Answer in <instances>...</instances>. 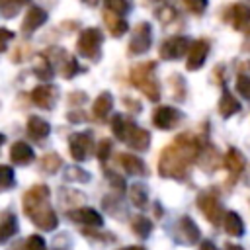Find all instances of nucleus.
<instances>
[{
	"label": "nucleus",
	"instance_id": "dca6fc26",
	"mask_svg": "<svg viewBox=\"0 0 250 250\" xmlns=\"http://www.w3.org/2000/svg\"><path fill=\"white\" fill-rule=\"evenodd\" d=\"M45 21H47V12L41 10V8H37V6H31V8L27 10L23 21H21V31H23V35L33 33V31H35L37 27H41Z\"/></svg>",
	"mask_w": 250,
	"mask_h": 250
},
{
	"label": "nucleus",
	"instance_id": "f257e3e1",
	"mask_svg": "<svg viewBox=\"0 0 250 250\" xmlns=\"http://www.w3.org/2000/svg\"><path fill=\"white\" fill-rule=\"evenodd\" d=\"M201 143L189 133H180L172 145H168L160 152L158 160V172L162 178H174L184 180L188 174L189 164L199 156Z\"/></svg>",
	"mask_w": 250,
	"mask_h": 250
},
{
	"label": "nucleus",
	"instance_id": "de8ad7c7",
	"mask_svg": "<svg viewBox=\"0 0 250 250\" xmlns=\"http://www.w3.org/2000/svg\"><path fill=\"white\" fill-rule=\"evenodd\" d=\"M16 2H18V4H20V6H23V4H27V2H29V0H16Z\"/></svg>",
	"mask_w": 250,
	"mask_h": 250
},
{
	"label": "nucleus",
	"instance_id": "a878e982",
	"mask_svg": "<svg viewBox=\"0 0 250 250\" xmlns=\"http://www.w3.org/2000/svg\"><path fill=\"white\" fill-rule=\"evenodd\" d=\"M133 125L135 123L131 119H127L125 115H113V119H111V131H113V135L119 141H125L127 139V135L133 129Z\"/></svg>",
	"mask_w": 250,
	"mask_h": 250
},
{
	"label": "nucleus",
	"instance_id": "20e7f679",
	"mask_svg": "<svg viewBox=\"0 0 250 250\" xmlns=\"http://www.w3.org/2000/svg\"><path fill=\"white\" fill-rule=\"evenodd\" d=\"M104 35L100 29L96 27H88L80 33L78 41H76V51L80 57L90 59V61H98L100 59V47H102Z\"/></svg>",
	"mask_w": 250,
	"mask_h": 250
},
{
	"label": "nucleus",
	"instance_id": "a211bd4d",
	"mask_svg": "<svg viewBox=\"0 0 250 250\" xmlns=\"http://www.w3.org/2000/svg\"><path fill=\"white\" fill-rule=\"evenodd\" d=\"M123 143H127L131 148L143 152V150H146L148 145H150V135H148L146 129H141V127L133 125V129L129 131V135H127V139H125Z\"/></svg>",
	"mask_w": 250,
	"mask_h": 250
},
{
	"label": "nucleus",
	"instance_id": "4be33fe9",
	"mask_svg": "<svg viewBox=\"0 0 250 250\" xmlns=\"http://www.w3.org/2000/svg\"><path fill=\"white\" fill-rule=\"evenodd\" d=\"M242 107H240V102L227 90V88H223V96H221V100H219V113L223 115V117H230V115H234V113H238Z\"/></svg>",
	"mask_w": 250,
	"mask_h": 250
},
{
	"label": "nucleus",
	"instance_id": "a18cd8bd",
	"mask_svg": "<svg viewBox=\"0 0 250 250\" xmlns=\"http://www.w3.org/2000/svg\"><path fill=\"white\" fill-rule=\"evenodd\" d=\"M119 250H146V248L141 246V244H135V246H125V248H119Z\"/></svg>",
	"mask_w": 250,
	"mask_h": 250
},
{
	"label": "nucleus",
	"instance_id": "ea45409f",
	"mask_svg": "<svg viewBox=\"0 0 250 250\" xmlns=\"http://www.w3.org/2000/svg\"><path fill=\"white\" fill-rule=\"evenodd\" d=\"M96 152H98V158H100V160H105V158L109 156V152H111V141H109V139H102Z\"/></svg>",
	"mask_w": 250,
	"mask_h": 250
},
{
	"label": "nucleus",
	"instance_id": "4c0bfd02",
	"mask_svg": "<svg viewBox=\"0 0 250 250\" xmlns=\"http://www.w3.org/2000/svg\"><path fill=\"white\" fill-rule=\"evenodd\" d=\"M184 4L191 14H203L207 8V0H184Z\"/></svg>",
	"mask_w": 250,
	"mask_h": 250
},
{
	"label": "nucleus",
	"instance_id": "37998d69",
	"mask_svg": "<svg viewBox=\"0 0 250 250\" xmlns=\"http://www.w3.org/2000/svg\"><path fill=\"white\" fill-rule=\"evenodd\" d=\"M199 250H219L211 240H203L201 244H199Z\"/></svg>",
	"mask_w": 250,
	"mask_h": 250
},
{
	"label": "nucleus",
	"instance_id": "9d476101",
	"mask_svg": "<svg viewBox=\"0 0 250 250\" xmlns=\"http://www.w3.org/2000/svg\"><path fill=\"white\" fill-rule=\"evenodd\" d=\"M180 119H182V113L170 105H158L152 111V123H154V127H158L162 131L176 127L180 123Z\"/></svg>",
	"mask_w": 250,
	"mask_h": 250
},
{
	"label": "nucleus",
	"instance_id": "1a4fd4ad",
	"mask_svg": "<svg viewBox=\"0 0 250 250\" xmlns=\"http://www.w3.org/2000/svg\"><path fill=\"white\" fill-rule=\"evenodd\" d=\"M188 59H186V68L188 70H197L203 66L207 55H209V41L207 39H195L188 47Z\"/></svg>",
	"mask_w": 250,
	"mask_h": 250
},
{
	"label": "nucleus",
	"instance_id": "cd10ccee",
	"mask_svg": "<svg viewBox=\"0 0 250 250\" xmlns=\"http://www.w3.org/2000/svg\"><path fill=\"white\" fill-rule=\"evenodd\" d=\"M129 197H131V203H133L135 207H145V205H146V201H148L146 188H145V186H141V184L131 186V189H129Z\"/></svg>",
	"mask_w": 250,
	"mask_h": 250
},
{
	"label": "nucleus",
	"instance_id": "ddd939ff",
	"mask_svg": "<svg viewBox=\"0 0 250 250\" xmlns=\"http://www.w3.org/2000/svg\"><path fill=\"white\" fill-rule=\"evenodd\" d=\"M227 20L230 21V25L236 31L246 33L248 31V25H250V10L244 4H234V6H230L227 10Z\"/></svg>",
	"mask_w": 250,
	"mask_h": 250
},
{
	"label": "nucleus",
	"instance_id": "412c9836",
	"mask_svg": "<svg viewBox=\"0 0 250 250\" xmlns=\"http://www.w3.org/2000/svg\"><path fill=\"white\" fill-rule=\"evenodd\" d=\"M49 133H51V125H49L43 117L31 115V117L27 119V135H29L31 139L41 141V139H45Z\"/></svg>",
	"mask_w": 250,
	"mask_h": 250
},
{
	"label": "nucleus",
	"instance_id": "5701e85b",
	"mask_svg": "<svg viewBox=\"0 0 250 250\" xmlns=\"http://www.w3.org/2000/svg\"><path fill=\"white\" fill-rule=\"evenodd\" d=\"M223 229L230 236H242L244 234V223H242L240 215L234 213V211H227L225 213V217H223Z\"/></svg>",
	"mask_w": 250,
	"mask_h": 250
},
{
	"label": "nucleus",
	"instance_id": "0eeeda50",
	"mask_svg": "<svg viewBox=\"0 0 250 250\" xmlns=\"http://www.w3.org/2000/svg\"><path fill=\"white\" fill-rule=\"evenodd\" d=\"M68 148L74 160H86L94 152V141L90 133H72L68 137Z\"/></svg>",
	"mask_w": 250,
	"mask_h": 250
},
{
	"label": "nucleus",
	"instance_id": "c85d7f7f",
	"mask_svg": "<svg viewBox=\"0 0 250 250\" xmlns=\"http://www.w3.org/2000/svg\"><path fill=\"white\" fill-rule=\"evenodd\" d=\"M61 166H62V160H61V156L55 154V152H49V154H45V156L41 158V170L47 172V174H55Z\"/></svg>",
	"mask_w": 250,
	"mask_h": 250
},
{
	"label": "nucleus",
	"instance_id": "c756f323",
	"mask_svg": "<svg viewBox=\"0 0 250 250\" xmlns=\"http://www.w3.org/2000/svg\"><path fill=\"white\" fill-rule=\"evenodd\" d=\"M14 184H16L14 170H12L10 166H6V164H0V191L10 189Z\"/></svg>",
	"mask_w": 250,
	"mask_h": 250
},
{
	"label": "nucleus",
	"instance_id": "a19ab883",
	"mask_svg": "<svg viewBox=\"0 0 250 250\" xmlns=\"http://www.w3.org/2000/svg\"><path fill=\"white\" fill-rule=\"evenodd\" d=\"M12 39H14V33L10 29H6V27H0V51H4L8 41H12Z\"/></svg>",
	"mask_w": 250,
	"mask_h": 250
},
{
	"label": "nucleus",
	"instance_id": "7c9ffc66",
	"mask_svg": "<svg viewBox=\"0 0 250 250\" xmlns=\"http://www.w3.org/2000/svg\"><path fill=\"white\" fill-rule=\"evenodd\" d=\"M39 62L35 64V68H33V72L41 78V80H49L51 76H53V68H51V62H49V59H45L43 55H39V59H37Z\"/></svg>",
	"mask_w": 250,
	"mask_h": 250
},
{
	"label": "nucleus",
	"instance_id": "7ed1b4c3",
	"mask_svg": "<svg viewBox=\"0 0 250 250\" xmlns=\"http://www.w3.org/2000/svg\"><path fill=\"white\" fill-rule=\"evenodd\" d=\"M23 211L31 219V223L35 227H39L41 230H53L59 225V217L53 211V207L47 203V199L45 201H39V203H33L29 207H23Z\"/></svg>",
	"mask_w": 250,
	"mask_h": 250
},
{
	"label": "nucleus",
	"instance_id": "72a5a7b5",
	"mask_svg": "<svg viewBox=\"0 0 250 250\" xmlns=\"http://www.w3.org/2000/svg\"><path fill=\"white\" fill-rule=\"evenodd\" d=\"M21 6L16 0H0V14L4 18H14Z\"/></svg>",
	"mask_w": 250,
	"mask_h": 250
},
{
	"label": "nucleus",
	"instance_id": "f03ea898",
	"mask_svg": "<svg viewBox=\"0 0 250 250\" xmlns=\"http://www.w3.org/2000/svg\"><path fill=\"white\" fill-rule=\"evenodd\" d=\"M154 68H156V64L152 61H145V62L135 64L129 74L133 86L139 88L150 102H158V98H160V88L154 78Z\"/></svg>",
	"mask_w": 250,
	"mask_h": 250
},
{
	"label": "nucleus",
	"instance_id": "2f4dec72",
	"mask_svg": "<svg viewBox=\"0 0 250 250\" xmlns=\"http://www.w3.org/2000/svg\"><path fill=\"white\" fill-rule=\"evenodd\" d=\"M104 2H105V10L117 16H123L129 12V0H104Z\"/></svg>",
	"mask_w": 250,
	"mask_h": 250
},
{
	"label": "nucleus",
	"instance_id": "6ab92c4d",
	"mask_svg": "<svg viewBox=\"0 0 250 250\" xmlns=\"http://www.w3.org/2000/svg\"><path fill=\"white\" fill-rule=\"evenodd\" d=\"M117 160H119L121 168H123L127 174H133V176H145V174H146V166H145V162H143L139 156H135V154L121 152Z\"/></svg>",
	"mask_w": 250,
	"mask_h": 250
},
{
	"label": "nucleus",
	"instance_id": "c9c22d12",
	"mask_svg": "<svg viewBox=\"0 0 250 250\" xmlns=\"http://www.w3.org/2000/svg\"><path fill=\"white\" fill-rule=\"evenodd\" d=\"M23 250H47V248H45V240H43L39 234H31V236L25 240Z\"/></svg>",
	"mask_w": 250,
	"mask_h": 250
},
{
	"label": "nucleus",
	"instance_id": "79ce46f5",
	"mask_svg": "<svg viewBox=\"0 0 250 250\" xmlns=\"http://www.w3.org/2000/svg\"><path fill=\"white\" fill-rule=\"evenodd\" d=\"M107 180L111 182V186H113L115 189H119V191H123V189H125V180H123L121 176H117V174H111V172H109V174H107Z\"/></svg>",
	"mask_w": 250,
	"mask_h": 250
},
{
	"label": "nucleus",
	"instance_id": "8fccbe9b",
	"mask_svg": "<svg viewBox=\"0 0 250 250\" xmlns=\"http://www.w3.org/2000/svg\"><path fill=\"white\" fill-rule=\"evenodd\" d=\"M158 2H164V0H158Z\"/></svg>",
	"mask_w": 250,
	"mask_h": 250
},
{
	"label": "nucleus",
	"instance_id": "f3484780",
	"mask_svg": "<svg viewBox=\"0 0 250 250\" xmlns=\"http://www.w3.org/2000/svg\"><path fill=\"white\" fill-rule=\"evenodd\" d=\"M10 158H12V162L18 164V166H25V164H29V162L35 158V152H33V148H31L27 143L18 141V143H14L12 148H10Z\"/></svg>",
	"mask_w": 250,
	"mask_h": 250
},
{
	"label": "nucleus",
	"instance_id": "b1692460",
	"mask_svg": "<svg viewBox=\"0 0 250 250\" xmlns=\"http://www.w3.org/2000/svg\"><path fill=\"white\" fill-rule=\"evenodd\" d=\"M113 107V98L109 92H102L96 100H94V105H92V113L96 119H105L109 115V109Z\"/></svg>",
	"mask_w": 250,
	"mask_h": 250
},
{
	"label": "nucleus",
	"instance_id": "f704fd0d",
	"mask_svg": "<svg viewBox=\"0 0 250 250\" xmlns=\"http://www.w3.org/2000/svg\"><path fill=\"white\" fill-rule=\"evenodd\" d=\"M61 72H62L64 78H72V76L78 72V62H76L72 57L66 55V61L61 62Z\"/></svg>",
	"mask_w": 250,
	"mask_h": 250
},
{
	"label": "nucleus",
	"instance_id": "c03bdc74",
	"mask_svg": "<svg viewBox=\"0 0 250 250\" xmlns=\"http://www.w3.org/2000/svg\"><path fill=\"white\" fill-rule=\"evenodd\" d=\"M225 250H244L240 244H232V242H229L227 246H225Z\"/></svg>",
	"mask_w": 250,
	"mask_h": 250
},
{
	"label": "nucleus",
	"instance_id": "423d86ee",
	"mask_svg": "<svg viewBox=\"0 0 250 250\" xmlns=\"http://www.w3.org/2000/svg\"><path fill=\"white\" fill-rule=\"evenodd\" d=\"M174 238L182 244H195L201 240V232H199V227L195 225V221L188 215L180 217L178 223H176V229H174Z\"/></svg>",
	"mask_w": 250,
	"mask_h": 250
},
{
	"label": "nucleus",
	"instance_id": "aec40b11",
	"mask_svg": "<svg viewBox=\"0 0 250 250\" xmlns=\"http://www.w3.org/2000/svg\"><path fill=\"white\" fill-rule=\"evenodd\" d=\"M16 232H18V219H16V215L12 211L0 213V244L10 240Z\"/></svg>",
	"mask_w": 250,
	"mask_h": 250
},
{
	"label": "nucleus",
	"instance_id": "6e6552de",
	"mask_svg": "<svg viewBox=\"0 0 250 250\" xmlns=\"http://www.w3.org/2000/svg\"><path fill=\"white\" fill-rule=\"evenodd\" d=\"M150 43H152V35H150V23L143 21L135 27L133 35H131V41H129V53L131 55H141L145 51L150 49Z\"/></svg>",
	"mask_w": 250,
	"mask_h": 250
},
{
	"label": "nucleus",
	"instance_id": "473e14b6",
	"mask_svg": "<svg viewBox=\"0 0 250 250\" xmlns=\"http://www.w3.org/2000/svg\"><path fill=\"white\" fill-rule=\"evenodd\" d=\"M64 178L70 180V182H88L90 180V174L86 170L78 168V166H70V168H66Z\"/></svg>",
	"mask_w": 250,
	"mask_h": 250
},
{
	"label": "nucleus",
	"instance_id": "393cba45",
	"mask_svg": "<svg viewBox=\"0 0 250 250\" xmlns=\"http://www.w3.org/2000/svg\"><path fill=\"white\" fill-rule=\"evenodd\" d=\"M104 21H105V25L109 27V33L113 35V37H121L127 29H129V25H127V21L123 20V18H119L117 14H113V12H104Z\"/></svg>",
	"mask_w": 250,
	"mask_h": 250
},
{
	"label": "nucleus",
	"instance_id": "2eb2a0df",
	"mask_svg": "<svg viewBox=\"0 0 250 250\" xmlns=\"http://www.w3.org/2000/svg\"><path fill=\"white\" fill-rule=\"evenodd\" d=\"M225 166H227V170H229V174H230V178H229V182L232 184V182H236L238 180V176L242 174V170H244V166H246V160H244V156H242V152L238 150V148H229L227 150V156H225Z\"/></svg>",
	"mask_w": 250,
	"mask_h": 250
},
{
	"label": "nucleus",
	"instance_id": "58836bf2",
	"mask_svg": "<svg viewBox=\"0 0 250 250\" xmlns=\"http://www.w3.org/2000/svg\"><path fill=\"white\" fill-rule=\"evenodd\" d=\"M176 18V10L172 8V6H162L160 10H158V20L162 21V23H168V21H172Z\"/></svg>",
	"mask_w": 250,
	"mask_h": 250
},
{
	"label": "nucleus",
	"instance_id": "09e8293b",
	"mask_svg": "<svg viewBox=\"0 0 250 250\" xmlns=\"http://www.w3.org/2000/svg\"><path fill=\"white\" fill-rule=\"evenodd\" d=\"M4 141H6V137H4V135H2V133H0V146H2V145H4Z\"/></svg>",
	"mask_w": 250,
	"mask_h": 250
},
{
	"label": "nucleus",
	"instance_id": "49530a36",
	"mask_svg": "<svg viewBox=\"0 0 250 250\" xmlns=\"http://www.w3.org/2000/svg\"><path fill=\"white\" fill-rule=\"evenodd\" d=\"M84 2L90 4V6H96V4H98V0H84Z\"/></svg>",
	"mask_w": 250,
	"mask_h": 250
},
{
	"label": "nucleus",
	"instance_id": "e433bc0d",
	"mask_svg": "<svg viewBox=\"0 0 250 250\" xmlns=\"http://www.w3.org/2000/svg\"><path fill=\"white\" fill-rule=\"evenodd\" d=\"M236 90L240 92L242 98H250V78L246 74H238V78H236Z\"/></svg>",
	"mask_w": 250,
	"mask_h": 250
},
{
	"label": "nucleus",
	"instance_id": "9b49d317",
	"mask_svg": "<svg viewBox=\"0 0 250 250\" xmlns=\"http://www.w3.org/2000/svg\"><path fill=\"white\" fill-rule=\"evenodd\" d=\"M59 100V90L53 84H41L31 90V102L43 109H51Z\"/></svg>",
	"mask_w": 250,
	"mask_h": 250
},
{
	"label": "nucleus",
	"instance_id": "bb28decb",
	"mask_svg": "<svg viewBox=\"0 0 250 250\" xmlns=\"http://www.w3.org/2000/svg\"><path fill=\"white\" fill-rule=\"evenodd\" d=\"M131 230H133L137 236L146 238V236L152 232V223H150L146 217L137 215V217H133V221H131Z\"/></svg>",
	"mask_w": 250,
	"mask_h": 250
},
{
	"label": "nucleus",
	"instance_id": "f8f14e48",
	"mask_svg": "<svg viewBox=\"0 0 250 250\" xmlns=\"http://www.w3.org/2000/svg\"><path fill=\"white\" fill-rule=\"evenodd\" d=\"M189 47V41L188 37H182V35H176V37H170L162 43L160 47V57L166 59V61H174V59H180L182 55H186Z\"/></svg>",
	"mask_w": 250,
	"mask_h": 250
},
{
	"label": "nucleus",
	"instance_id": "4468645a",
	"mask_svg": "<svg viewBox=\"0 0 250 250\" xmlns=\"http://www.w3.org/2000/svg\"><path fill=\"white\" fill-rule=\"evenodd\" d=\"M68 217H70L74 223H80V225H86V227H96V229H100V227L104 225L102 215H100L96 209H92V207H78V209L70 211Z\"/></svg>",
	"mask_w": 250,
	"mask_h": 250
},
{
	"label": "nucleus",
	"instance_id": "39448f33",
	"mask_svg": "<svg viewBox=\"0 0 250 250\" xmlns=\"http://www.w3.org/2000/svg\"><path fill=\"white\" fill-rule=\"evenodd\" d=\"M197 207L199 211L205 215V219L213 225H219L221 217H223V207H221V201L217 197V193L213 191H203L197 195Z\"/></svg>",
	"mask_w": 250,
	"mask_h": 250
}]
</instances>
